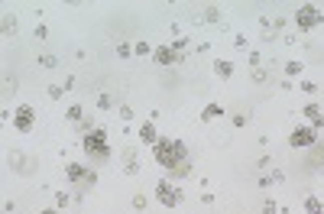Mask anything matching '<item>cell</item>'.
<instances>
[{
	"label": "cell",
	"instance_id": "1",
	"mask_svg": "<svg viewBox=\"0 0 324 214\" xmlns=\"http://www.w3.org/2000/svg\"><path fill=\"white\" fill-rule=\"evenodd\" d=\"M153 156H156V162L165 165L169 172L191 159V156H188V146H185L182 140H159V143L153 146Z\"/></svg>",
	"mask_w": 324,
	"mask_h": 214
},
{
	"label": "cell",
	"instance_id": "18",
	"mask_svg": "<svg viewBox=\"0 0 324 214\" xmlns=\"http://www.w3.org/2000/svg\"><path fill=\"white\" fill-rule=\"evenodd\" d=\"M98 107L101 110H110V107H114V98H110V94H101V98H98Z\"/></svg>",
	"mask_w": 324,
	"mask_h": 214
},
{
	"label": "cell",
	"instance_id": "2",
	"mask_svg": "<svg viewBox=\"0 0 324 214\" xmlns=\"http://www.w3.org/2000/svg\"><path fill=\"white\" fill-rule=\"evenodd\" d=\"M81 146H85V153L91 156L94 162H107L110 159V143H107V133H104V130H91V133H85Z\"/></svg>",
	"mask_w": 324,
	"mask_h": 214
},
{
	"label": "cell",
	"instance_id": "26",
	"mask_svg": "<svg viewBox=\"0 0 324 214\" xmlns=\"http://www.w3.org/2000/svg\"><path fill=\"white\" fill-rule=\"evenodd\" d=\"M49 98H55V101L62 98V88H59V85H52V88H49Z\"/></svg>",
	"mask_w": 324,
	"mask_h": 214
},
{
	"label": "cell",
	"instance_id": "9",
	"mask_svg": "<svg viewBox=\"0 0 324 214\" xmlns=\"http://www.w3.org/2000/svg\"><path fill=\"white\" fill-rule=\"evenodd\" d=\"M123 172H127V175H136V172H140V159H136V149H127V153H123Z\"/></svg>",
	"mask_w": 324,
	"mask_h": 214
},
{
	"label": "cell",
	"instance_id": "8",
	"mask_svg": "<svg viewBox=\"0 0 324 214\" xmlns=\"http://www.w3.org/2000/svg\"><path fill=\"white\" fill-rule=\"evenodd\" d=\"M153 59H156V65H175V62H182V55L172 46H159V49H153Z\"/></svg>",
	"mask_w": 324,
	"mask_h": 214
},
{
	"label": "cell",
	"instance_id": "20",
	"mask_svg": "<svg viewBox=\"0 0 324 214\" xmlns=\"http://www.w3.org/2000/svg\"><path fill=\"white\" fill-rule=\"evenodd\" d=\"M130 52H133L130 43H117V55H120V59H130Z\"/></svg>",
	"mask_w": 324,
	"mask_h": 214
},
{
	"label": "cell",
	"instance_id": "5",
	"mask_svg": "<svg viewBox=\"0 0 324 214\" xmlns=\"http://www.w3.org/2000/svg\"><path fill=\"white\" fill-rule=\"evenodd\" d=\"M13 127H17L20 133H30V130L36 127V110H33L30 104H20L17 110H13Z\"/></svg>",
	"mask_w": 324,
	"mask_h": 214
},
{
	"label": "cell",
	"instance_id": "11",
	"mask_svg": "<svg viewBox=\"0 0 324 214\" xmlns=\"http://www.w3.org/2000/svg\"><path fill=\"white\" fill-rule=\"evenodd\" d=\"M301 114H308V117H311V123H314V127H324V110H321L318 104H308L305 110H301Z\"/></svg>",
	"mask_w": 324,
	"mask_h": 214
},
{
	"label": "cell",
	"instance_id": "14",
	"mask_svg": "<svg viewBox=\"0 0 324 214\" xmlns=\"http://www.w3.org/2000/svg\"><path fill=\"white\" fill-rule=\"evenodd\" d=\"M305 211L308 214H324V204H321V198H305Z\"/></svg>",
	"mask_w": 324,
	"mask_h": 214
},
{
	"label": "cell",
	"instance_id": "7",
	"mask_svg": "<svg viewBox=\"0 0 324 214\" xmlns=\"http://www.w3.org/2000/svg\"><path fill=\"white\" fill-rule=\"evenodd\" d=\"M314 140H318V130H314V127H295L292 136H288V143H292L295 149H308V146H314Z\"/></svg>",
	"mask_w": 324,
	"mask_h": 214
},
{
	"label": "cell",
	"instance_id": "28",
	"mask_svg": "<svg viewBox=\"0 0 324 214\" xmlns=\"http://www.w3.org/2000/svg\"><path fill=\"white\" fill-rule=\"evenodd\" d=\"M39 214H59V211H55V208H46V211H39Z\"/></svg>",
	"mask_w": 324,
	"mask_h": 214
},
{
	"label": "cell",
	"instance_id": "4",
	"mask_svg": "<svg viewBox=\"0 0 324 214\" xmlns=\"http://www.w3.org/2000/svg\"><path fill=\"white\" fill-rule=\"evenodd\" d=\"M321 20H324V10H318L314 4H305V7L295 10V23H298V30H314Z\"/></svg>",
	"mask_w": 324,
	"mask_h": 214
},
{
	"label": "cell",
	"instance_id": "25",
	"mask_svg": "<svg viewBox=\"0 0 324 214\" xmlns=\"http://www.w3.org/2000/svg\"><path fill=\"white\" fill-rule=\"evenodd\" d=\"M301 91H308V94H314V91H318V85H314V81H301Z\"/></svg>",
	"mask_w": 324,
	"mask_h": 214
},
{
	"label": "cell",
	"instance_id": "15",
	"mask_svg": "<svg viewBox=\"0 0 324 214\" xmlns=\"http://www.w3.org/2000/svg\"><path fill=\"white\" fill-rule=\"evenodd\" d=\"M65 117H68V123H81V120H85V110L75 104V107H68V114H65Z\"/></svg>",
	"mask_w": 324,
	"mask_h": 214
},
{
	"label": "cell",
	"instance_id": "24",
	"mask_svg": "<svg viewBox=\"0 0 324 214\" xmlns=\"http://www.w3.org/2000/svg\"><path fill=\"white\" fill-rule=\"evenodd\" d=\"M17 30V20H10V17H4V33H13Z\"/></svg>",
	"mask_w": 324,
	"mask_h": 214
},
{
	"label": "cell",
	"instance_id": "27",
	"mask_svg": "<svg viewBox=\"0 0 324 214\" xmlns=\"http://www.w3.org/2000/svg\"><path fill=\"white\" fill-rule=\"evenodd\" d=\"M263 211H266V214H275V201H269V198H266V204H263Z\"/></svg>",
	"mask_w": 324,
	"mask_h": 214
},
{
	"label": "cell",
	"instance_id": "10",
	"mask_svg": "<svg viewBox=\"0 0 324 214\" xmlns=\"http://www.w3.org/2000/svg\"><path fill=\"white\" fill-rule=\"evenodd\" d=\"M140 140H143V143H153V146L159 143V136H156V123H153V120H146V123L140 127Z\"/></svg>",
	"mask_w": 324,
	"mask_h": 214
},
{
	"label": "cell",
	"instance_id": "12",
	"mask_svg": "<svg viewBox=\"0 0 324 214\" xmlns=\"http://www.w3.org/2000/svg\"><path fill=\"white\" fill-rule=\"evenodd\" d=\"M214 75H217V78H230V75H233V62H227V59L214 62Z\"/></svg>",
	"mask_w": 324,
	"mask_h": 214
},
{
	"label": "cell",
	"instance_id": "21",
	"mask_svg": "<svg viewBox=\"0 0 324 214\" xmlns=\"http://www.w3.org/2000/svg\"><path fill=\"white\" fill-rule=\"evenodd\" d=\"M285 75H301V62H288V65H285Z\"/></svg>",
	"mask_w": 324,
	"mask_h": 214
},
{
	"label": "cell",
	"instance_id": "16",
	"mask_svg": "<svg viewBox=\"0 0 324 214\" xmlns=\"http://www.w3.org/2000/svg\"><path fill=\"white\" fill-rule=\"evenodd\" d=\"M188 172H191V159H188V162H182V165H178V169H172L169 175H172V178H185V175H188Z\"/></svg>",
	"mask_w": 324,
	"mask_h": 214
},
{
	"label": "cell",
	"instance_id": "6",
	"mask_svg": "<svg viewBox=\"0 0 324 214\" xmlns=\"http://www.w3.org/2000/svg\"><path fill=\"white\" fill-rule=\"evenodd\" d=\"M156 198H159V201L165 204V208H175V204L182 201V191H178L175 185L169 182V178H162V182L156 185Z\"/></svg>",
	"mask_w": 324,
	"mask_h": 214
},
{
	"label": "cell",
	"instance_id": "22",
	"mask_svg": "<svg viewBox=\"0 0 324 214\" xmlns=\"http://www.w3.org/2000/svg\"><path fill=\"white\" fill-rule=\"evenodd\" d=\"M68 201H72V198H68L65 191H59V195H55V204H59V208H68Z\"/></svg>",
	"mask_w": 324,
	"mask_h": 214
},
{
	"label": "cell",
	"instance_id": "17",
	"mask_svg": "<svg viewBox=\"0 0 324 214\" xmlns=\"http://www.w3.org/2000/svg\"><path fill=\"white\" fill-rule=\"evenodd\" d=\"M39 65H43V68H55V65H59V59H55V55H39Z\"/></svg>",
	"mask_w": 324,
	"mask_h": 214
},
{
	"label": "cell",
	"instance_id": "13",
	"mask_svg": "<svg viewBox=\"0 0 324 214\" xmlns=\"http://www.w3.org/2000/svg\"><path fill=\"white\" fill-rule=\"evenodd\" d=\"M220 114H224V107H220V104H208L201 110V120H217Z\"/></svg>",
	"mask_w": 324,
	"mask_h": 214
},
{
	"label": "cell",
	"instance_id": "23",
	"mask_svg": "<svg viewBox=\"0 0 324 214\" xmlns=\"http://www.w3.org/2000/svg\"><path fill=\"white\" fill-rule=\"evenodd\" d=\"M185 46H188V36H178V39H175V46H172V49H175V52H182Z\"/></svg>",
	"mask_w": 324,
	"mask_h": 214
},
{
	"label": "cell",
	"instance_id": "19",
	"mask_svg": "<svg viewBox=\"0 0 324 214\" xmlns=\"http://www.w3.org/2000/svg\"><path fill=\"white\" fill-rule=\"evenodd\" d=\"M204 20H211V23H217V20H220L217 7H204Z\"/></svg>",
	"mask_w": 324,
	"mask_h": 214
},
{
	"label": "cell",
	"instance_id": "3",
	"mask_svg": "<svg viewBox=\"0 0 324 214\" xmlns=\"http://www.w3.org/2000/svg\"><path fill=\"white\" fill-rule=\"evenodd\" d=\"M65 175H68V182H75L78 188H91V185L98 182V172H94L91 165H81V162H68Z\"/></svg>",
	"mask_w": 324,
	"mask_h": 214
}]
</instances>
